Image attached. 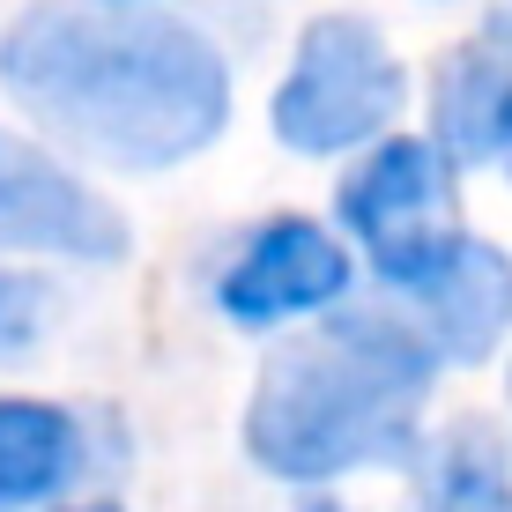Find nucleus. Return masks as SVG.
Listing matches in <instances>:
<instances>
[{"mask_svg": "<svg viewBox=\"0 0 512 512\" xmlns=\"http://www.w3.org/2000/svg\"><path fill=\"white\" fill-rule=\"evenodd\" d=\"M0 90L30 119L119 171H164L223 134L231 67L149 0H38L0 38Z\"/></svg>", "mask_w": 512, "mask_h": 512, "instance_id": "1", "label": "nucleus"}, {"mask_svg": "<svg viewBox=\"0 0 512 512\" xmlns=\"http://www.w3.org/2000/svg\"><path fill=\"white\" fill-rule=\"evenodd\" d=\"M431 379L438 349L423 342V327H401L386 312H342L260 364L245 446L268 475H290V483H327V475L394 461L423 416Z\"/></svg>", "mask_w": 512, "mask_h": 512, "instance_id": "2", "label": "nucleus"}, {"mask_svg": "<svg viewBox=\"0 0 512 512\" xmlns=\"http://www.w3.org/2000/svg\"><path fill=\"white\" fill-rule=\"evenodd\" d=\"M342 223L372 253V268L394 290H431L461 260V193H453V156L431 141H379L372 164L342 186Z\"/></svg>", "mask_w": 512, "mask_h": 512, "instance_id": "3", "label": "nucleus"}, {"mask_svg": "<svg viewBox=\"0 0 512 512\" xmlns=\"http://www.w3.org/2000/svg\"><path fill=\"white\" fill-rule=\"evenodd\" d=\"M409 75L364 15H320L275 90V134L297 156H334L394 127Z\"/></svg>", "mask_w": 512, "mask_h": 512, "instance_id": "4", "label": "nucleus"}, {"mask_svg": "<svg viewBox=\"0 0 512 512\" xmlns=\"http://www.w3.org/2000/svg\"><path fill=\"white\" fill-rule=\"evenodd\" d=\"M0 245L23 253H67V260H119L127 231L82 179H67L52 156L0 134Z\"/></svg>", "mask_w": 512, "mask_h": 512, "instance_id": "5", "label": "nucleus"}, {"mask_svg": "<svg viewBox=\"0 0 512 512\" xmlns=\"http://www.w3.org/2000/svg\"><path fill=\"white\" fill-rule=\"evenodd\" d=\"M349 290V253L334 245L320 223L305 216H275L268 231L245 238V253L223 275V312L245 327H275L297 312H320Z\"/></svg>", "mask_w": 512, "mask_h": 512, "instance_id": "6", "label": "nucleus"}, {"mask_svg": "<svg viewBox=\"0 0 512 512\" xmlns=\"http://www.w3.org/2000/svg\"><path fill=\"white\" fill-rule=\"evenodd\" d=\"M438 141L461 164H512V15L438 67Z\"/></svg>", "mask_w": 512, "mask_h": 512, "instance_id": "7", "label": "nucleus"}, {"mask_svg": "<svg viewBox=\"0 0 512 512\" xmlns=\"http://www.w3.org/2000/svg\"><path fill=\"white\" fill-rule=\"evenodd\" d=\"M416 297H423V342L438 349V364H475L512 327V260L468 238L461 260Z\"/></svg>", "mask_w": 512, "mask_h": 512, "instance_id": "8", "label": "nucleus"}, {"mask_svg": "<svg viewBox=\"0 0 512 512\" xmlns=\"http://www.w3.org/2000/svg\"><path fill=\"white\" fill-rule=\"evenodd\" d=\"M82 468V423L52 401H0V512L45 505Z\"/></svg>", "mask_w": 512, "mask_h": 512, "instance_id": "9", "label": "nucleus"}, {"mask_svg": "<svg viewBox=\"0 0 512 512\" xmlns=\"http://www.w3.org/2000/svg\"><path fill=\"white\" fill-rule=\"evenodd\" d=\"M423 498H431V512H512V475H505L498 438L483 423L446 431L431 468H423Z\"/></svg>", "mask_w": 512, "mask_h": 512, "instance_id": "10", "label": "nucleus"}, {"mask_svg": "<svg viewBox=\"0 0 512 512\" xmlns=\"http://www.w3.org/2000/svg\"><path fill=\"white\" fill-rule=\"evenodd\" d=\"M8 312H15V282L0 275V327H8Z\"/></svg>", "mask_w": 512, "mask_h": 512, "instance_id": "11", "label": "nucleus"}, {"mask_svg": "<svg viewBox=\"0 0 512 512\" xmlns=\"http://www.w3.org/2000/svg\"><path fill=\"white\" fill-rule=\"evenodd\" d=\"M82 512H112V505H82Z\"/></svg>", "mask_w": 512, "mask_h": 512, "instance_id": "12", "label": "nucleus"}]
</instances>
